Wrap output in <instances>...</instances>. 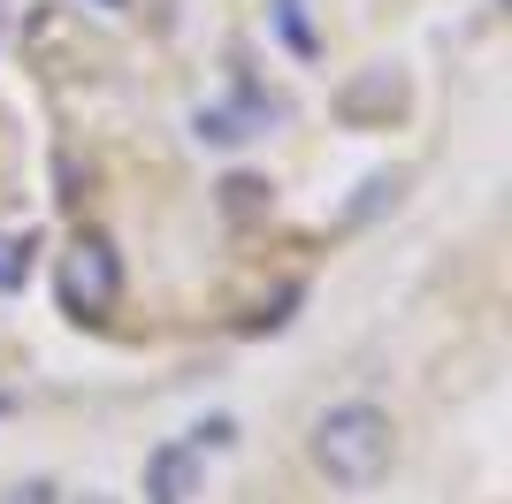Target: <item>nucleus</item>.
Returning <instances> with one entry per match:
<instances>
[{"label": "nucleus", "mask_w": 512, "mask_h": 504, "mask_svg": "<svg viewBox=\"0 0 512 504\" xmlns=\"http://www.w3.org/2000/svg\"><path fill=\"white\" fill-rule=\"evenodd\" d=\"M306 459L329 489H375L398 459V428H390L383 405L367 398H344V405H321L314 428H306Z\"/></svg>", "instance_id": "1"}, {"label": "nucleus", "mask_w": 512, "mask_h": 504, "mask_svg": "<svg viewBox=\"0 0 512 504\" xmlns=\"http://www.w3.org/2000/svg\"><path fill=\"white\" fill-rule=\"evenodd\" d=\"M115 291H123L115 245H107V237H77V245H69V260H62V306H69L77 321H92V314H107V306H115Z\"/></svg>", "instance_id": "2"}, {"label": "nucleus", "mask_w": 512, "mask_h": 504, "mask_svg": "<svg viewBox=\"0 0 512 504\" xmlns=\"http://www.w3.org/2000/svg\"><path fill=\"white\" fill-rule=\"evenodd\" d=\"M199 482H207V451L199 443H161L146 459V504H192L199 497Z\"/></svg>", "instance_id": "3"}, {"label": "nucleus", "mask_w": 512, "mask_h": 504, "mask_svg": "<svg viewBox=\"0 0 512 504\" xmlns=\"http://www.w3.org/2000/svg\"><path fill=\"white\" fill-rule=\"evenodd\" d=\"M253 130H260V115H237V107H199V115H192L199 146H245Z\"/></svg>", "instance_id": "4"}, {"label": "nucleus", "mask_w": 512, "mask_h": 504, "mask_svg": "<svg viewBox=\"0 0 512 504\" xmlns=\"http://www.w3.org/2000/svg\"><path fill=\"white\" fill-rule=\"evenodd\" d=\"M31 252H39L31 230H0V291H23V283H31Z\"/></svg>", "instance_id": "5"}, {"label": "nucleus", "mask_w": 512, "mask_h": 504, "mask_svg": "<svg viewBox=\"0 0 512 504\" xmlns=\"http://www.w3.org/2000/svg\"><path fill=\"white\" fill-rule=\"evenodd\" d=\"M0 504H62V489L46 482V474H31V482H16V489H8Z\"/></svg>", "instance_id": "6"}, {"label": "nucleus", "mask_w": 512, "mask_h": 504, "mask_svg": "<svg viewBox=\"0 0 512 504\" xmlns=\"http://www.w3.org/2000/svg\"><path fill=\"white\" fill-rule=\"evenodd\" d=\"M276 8H283V39L299 46V54H314V31H306V16H299L306 0H276Z\"/></svg>", "instance_id": "7"}, {"label": "nucleus", "mask_w": 512, "mask_h": 504, "mask_svg": "<svg viewBox=\"0 0 512 504\" xmlns=\"http://www.w3.org/2000/svg\"><path fill=\"white\" fill-rule=\"evenodd\" d=\"M222 191H230V214H245V207H260V191H268V184H253V176H230Z\"/></svg>", "instance_id": "8"}, {"label": "nucleus", "mask_w": 512, "mask_h": 504, "mask_svg": "<svg viewBox=\"0 0 512 504\" xmlns=\"http://www.w3.org/2000/svg\"><path fill=\"white\" fill-rule=\"evenodd\" d=\"M100 8H123V0H100Z\"/></svg>", "instance_id": "9"}, {"label": "nucleus", "mask_w": 512, "mask_h": 504, "mask_svg": "<svg viewBox=\"0 0 512 504\" xmlns=\"http://www.w3.org/2000/svg\"><path fill=\"white\" fill-rule=\"evenodd\" d=\"M85 504H107V497H85Z\"/></svg>", "instance_id": "10"}, {"label": "nucleus", "mask_w": 512, "mask_h": 504, "mask_svg": "<svg viewBox=\"0 0 512 504\" xmlns=\"http://www.w3.org/2000/svg\"><path fill=\"white\" fill-rule=\"evenodd\" d=\"M0 8H8V0H0Z\"/></svg>", "instance_id": "11"}]
</instances>
